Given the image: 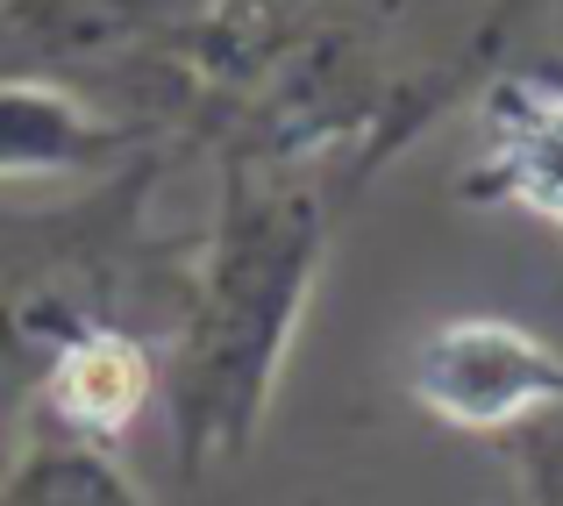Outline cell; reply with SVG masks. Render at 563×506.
<instances>
[{
    "label": "cell",
    "instance_id": "cell-1",
    "mask_svg": "<svg viewBox=\"0 0 563 506\" xmlns=\"http://www.w3.org/2000/svg\"><path fill=\"white\" fill-rule=\"evenodd\" d=\"M335 243V193L300 157L221 151V207L192 243L165 342V421L186 479L257 442Z\"/></svg>",
    "mask_w": 563,
    "mask_h": 506
},
{
    "label": "cell",
    "instance_id": "cell-2",
    "mask_svg": "<svg viewBox=\"0 0 563 506\" xmlns=\"http://www.w3.org/2000/svg\"><path fill=\"white\" fill-rule=\"evenodd\" d=\"M407 399L435 428L499 442L521 421L563 407V350L499 315L435 321L407 356Z\"/></svg>",
    "mask_w": 563,
    "mask_h": 506
},
{
    "label": "cell",
    "instance_id": "cell-3",
    "mask_svg": "<svg viewBox=\"0 0 563 506\" xmlns=\"http://www.w3.org/2000/svg\"><path fill=\"white\" fill-rule=\"evenodd\" d=\"M456 200L514 207L563 243V57H521L478 94V157Z\"/></svg>",
    "mask_w": 563,
    "mask_h": 506
},
{
    "label": "cell",
    "instance_id": "cell-4",
    "mask_svg": "<svg viewBox=\"0 0 563 506\" xmlns=\"http://www.w3.org/2000/svg\"><path fill=\"white\" fill-rule=\"evenodd\" d=\"M165 129L143 114H108L57 79H14L0 72V178H65L114 172L157 151Z\"/></svg>",
    "mask_w": 563,
    "mask_h": 506
},
{
    "label": "cell",
    "instance_id": "cell-5",
    "mask_svg": "<svg viewBox=\"0 0 563 506\" xmlns=\"http://www.w3.org/2000/svg\"><path fill=\"white\" fill-rule=\"evenodd\" d=\"M314 14L321 0H207L200 22L186 29V72L200 79V122L243 86H257Z\"/></svg>",
    "mask_w": 563,
    "mask_h": 506
},
{
    "label": "cell",
    "instance_id": "cell-6",
    "mask_svg": "<svg viewBox=\"0 0 563 506\" xmlns=\"http://www.w3.org/2000/svg\"><path fill=\"white\" fill-rule=\"evenodd\" d=\"M0 506H143L108 450L65 436H36L0 471Z\"/></svg>",
    "mask_w": 563,
    "mask_h": 506
},
{
    "label": "cell",
    "instance_id": "cell-7",
    "mask_svg": "<svg viewBox=\"0 0 563 506\" xmlns=\"http://www.w3.org/2000/svg\"><path fill=\"white\" fill-rule=\"evenodd\" d=\"M499 450H507L514 485H521L514 506H563V407L521 421L514 436H499Z\"/></svg>",
    "mask_w": 563,
    "mask_h": 506
},
{
    "label": "cell",
    "instance_id": "cell-8",
    "mask_svg": "<svg viewBox=\"0 0 563 506\" xmlns=\"http://www.w3.org/2000/svg\"><path fill=\"white\" fill-rule=\"evenodd\" d=\"M507 506H514V499H507Z\"/></svg>",
    "mask_w": 563,
    "mask_h": 506
}]
</instances>
